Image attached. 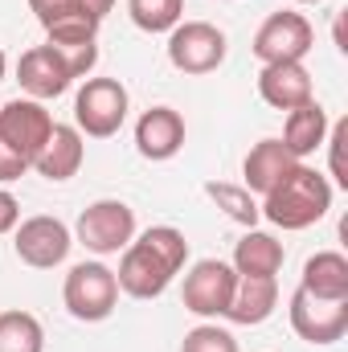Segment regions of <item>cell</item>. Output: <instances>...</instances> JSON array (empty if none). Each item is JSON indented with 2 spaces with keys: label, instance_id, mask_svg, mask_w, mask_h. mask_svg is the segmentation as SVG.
Returning a JSON list of instances; mask_svg holds the SVG:
<instances>
[{
  "label": "cell",
  "instance_id": "1",
  "mask_svg": "<svg viewBox=\"0 0 348 352\" xmlns=\"http://www.w3.org/2000/svg\"><path fill=\"white\" fill-rule=\"evenodd\" d=\"M184 263H188L184 234L176 226H152L127 242L115 278H119V291L131 299H160Z\"/></svg>",
  "mask_w": 348,
  "mask_h": 352
},
{
  "label": "cell",
  "instance_id": "2",
  "mask_svg": "<svg viewBox=\"0 0 348 352\" xmlns=\"http://www.w3.org/2000/svg\"><path fill=\"white\" fill-rule=\"evenodd\" d=\"M259 209L279 230H307L332 209V180L324 173H316L312 164H295L262 197Z\"/></svg>",
  "mask_w": 348,
  "mask_h": 352
},
{
  "label": "cell",
  "instance_id": "3",
  "mask_svg": "<svg viewBox=\"0 0 348 352\" xmlns=\"http://www.w3.org/2000/svg\"><path fill=\"white\" fill-rule=\"evenodd\" d=\"M62 299H66V311L83 324H98L115 311L119 303V278L107 263H78L66 274V287H62Z\"/></svg>",
  "mask_w": 348,
  "mask_h": 352
},
{
  "label": "cell",
  "instance_id": "4",
  "mask_svg": "<svg viewBox=\"0 0 348 352\" xmlns=\"http://www.w3.org/2000/svg\"><path fill=\"white\" fill-rule=\"evenodd\" d=\"M127 107L131 98L119 78H87L83 90L74 94V127L87 131L90 140H107L123 127Z\"/></svg>",
  "mask_w": 348,
  "mask_h": 352
},
{
  "label": "cell",
  "instance_id": "5",
  "mask_svg": "<svg viewBox=\"0 0 348 352\" xmlns=\"http://www.w3.org/2000/svg\"><path fill=\"white\" fill-rule=\"evenodd\" d=\"M78 242L87 246L90 254H119L127 250V242L135 238V209L127 201H94L78 213V226H74Z\"/></svg>",
  "mask_w": 348,
  "mask_h": 352
},
{
  "label": "cell",
  "instance_id": "6",
  "mask_svg": "<svg viewBox=\"0 0 348 352\" xmlns=\"http://www.w3.org/2000/svg\"><path fill=\"white\" fill-rule=\"evenodd\" d=\"M70 246H74L70 226H66L62 217H50V213L25 217V221H17V230H12V250H17V258L25 266H33V270H54V266H62L66 254H70Z\"/></svg>",
  "mask_w": 348,
  "mask_h": 352
},
{
  "label": "cell",
  "instance_id": "7",
  "mask_svg": "<svg viewBox=\"0 0 348 352\" xmlns=\"http://www.w3.org/2000/svg\"><path fill=\"white\" fill-rule=\"evenodd\" d=\"M316 45V33H312V21L303 12H291V8H279L270 12L254 33V58L262 66L270 62H303Z\"/></svg>",
  "mask_w": 348,
  "mask_h": 352
},
{
  "label": "cell",
  "instance_id": "8",
  "mask_svg": "<svg viewBox=\"0 0 348 352\" xmlns=\"http://www.w3.org/2000/svg\"><path fill=\"white\" fill-rule=\"evenodd\" d=\"M168 62L180 74H213L226 62V33L209 21H180L168 33Z\"/></svg>",
  "mask_w": 348,
  "mask_h": 352
},
{
  "label": "cell",
  "instance_id": "9",
  "mask_svg": "<svg viewBox=\"0 0 348 352\" xmlns=\"http://www.w3.org/2000/svg\"><path fill=\"white\" fill-rule=\"evenodd\" d=\"M234 287H238V270L221 258H201L193 263V270L184 274V311L201 316V320H217L226 316L230 299H234Z\"/></svg>",
  "mask_w": 348,
  "mask_h": 352
},
{
  "label": "cell",
  "instance_id": "10",
  "mask_svg": "<svg viewBox=\"0 0 348 352\" xmlns=\"http://www.w3.org/2000/svg\"><path fill=\"white\" fill-rule=\"evenodd\" d=\"M287 316H291L295 336L307 344H336L348 332V299H320L303 287H295Z\"/></svg>",
  "mask_w": 348,
  "mask_h": 352
},
{
  "label": "cell",
  "instance_id": "11",
  "mask_svg": "<svg viewBox=\"0 0 348 352\" xmlns=\"http://www.w3.org/2000/svg\"><path fill=\"white\" fill-rule=\"evenodd\" d=\"M50 131H54V115H50L45 102H37V98H12V102L0 107V140H4L17 156H25L29 168H33L37 152L45 148Z\"/></svg>",
  "mask_w": 348,
  "mask_h": 352
},
{
  "label": "cell",
  "instance_id": "12",
  "mask_svg": "<svg viewBox=\"0 0 348 352\" xmlns=\"http://www.w3.org/2000/svg\"><path fill=\"white\" fill-rule=\"evenodd\" d=\"M17 82H21V90H25L29 98L45 102V98H58V94L70 90L74 70H70V62L45 41V45H33V50L21 54V62H17Z\"/></svg>",
  "mask_w": 348,
  "mask_h": 352
},
{
  "label": "cell",
  "instance_id": "13",
  "mask_svg": "<svg viewBox=\"0 0 348 352\" xmlns=\"http://www.w3.org/2000/svg\"><path fill=\"white\" fill-rule=\"evenodd\" d=\"M135 148L144 160H173L184 148V115L173 107H152L135 123Z\"/></svg>",
  "mask_w": 348,
  "mask_h": 352
},
{
  "label": "cell",
  "instance_id": "14",
  "mask_svg": "<svg viewBox=\"0 0 348 352\" xmlns=\"http://www.w3.org/2000/svg\"><path fill=\"white\" fill-rule=\"evenodd\" d=\"M259 94H262V102L274 107V111H295V107L316 98L312 74H307L303 62H270V66H262Z\"/></svg>",
  "mask_w": 348,
  "mask_h": 352
},
{
  "label": "cell",
  "instance_id": "15",
  "mask_svg": "<svg viewBox=\"0 0 348 352\" xmlns=\"http://www.w3.org/2000/svg\"><path fill=\"white\" fill-rule=\"evenodd\" d=\"M83 160H87V144H83V131L78 127H70V123H54V131H50V140H45V148L37 152V160H33V168L37 176H45V180H70V176L83 168Z\"/></svg>",
  "mask_w": 348,
  "mask_h": 352
},
{
  "label": "cell",
  "instance_id": "16",
  "mask_svg": "<svg viewBox=\"0 0 348 352\" xmlns=\"http://www.w3.org/2000/svg\"><path fill=\"white\" fill-rule=\"evenodd\" d=\"M279 307V278H262V274H238V287H234V299L226 307V320L234 324H266Z\"/></svg>",
  "mask_w": 348,
  "mask_h": 352
},
{
  "label": "cell",
  "instance_id": "17",
  "mask_svg": "<svg viewBox=\"0 0 348 352\" xmlns=\"http://www.w3.org/2000/svg\"><path fill=\"white\" fill-rule=\"evenodd\" d=\"M295 164H303V160H295V156L283 148V140H262V144L250 148V156L242 160V176H246L242 188H250V192L266 197V192L291 173Z\"/></svg>",
  "mask_w": 348,
  "mask_h": 352
},
{
  "label": "cell",
  "instance_id": "18",
  "mask_svg": "<svg viewBox=\"0 0 348 352\" xmlns=\"http://www.w3.org/2000/svg\"><path fill=\"white\" fill-rule=\"evenodd\" d=\"M328 140V111L312 98L295 111H287V123H283V148L295 156V160H307L316 148H324Z\"/></svg>",
  "mask_w": 348,
  "mask_h": 352
},
{
  "label": "cell",
  "instance_id": "19",
  "mask_svg": "<svg viewBox=\"0 0 348 352\" xmlns=\"http://www.w3.org/2000/svg\"><path fill=\"white\" fill-rule=\"evenodd\" d=\"M283 258H287V250H283V242L274 238V234H266V230H246L242 238H238V246H234V270L238 274H262V278H274L279 270H283Z\"/></svg>",
  "mask_w": 348,
  "mask_h": 352
},
{
  "label": "cell",
  "instance_id": "20",
  "mask_svg": "<svg viewBox=\"0 0 348 352\" xmlns=\"http://www.w3.org/2000/svg\"><path fill=\"white\" fill-rule=\"evenodd\" d=\"M303 291L320 295V299H348V258L340 250H320L303 263Z\"/></svg>",
  "mask_w": 348,
  "mask_h": 352
},
{
  "label": "cell",
  "instance_id": "21",
  "mask_svg": "<svg viewBox=\"0 0 348 352\" xmlns=\"http://www.w3.org/2000/svg\"><path fill=\"white\" fill-rule=\"evenodd\" d=\"M0 352H45V328L33 311H0Z\"/></svg>",
  "mask_w": 348,
  "mask_h": 352
},
{
  "label": "cell",
  "instance_id": "22",
  "mask_svg": "<svg viewBox=\"0 0 348 352\" xmlns=\"http://www.w3.org/2000/svg\"><path fill=\"white\" fill-rule=\"evenodd\" d=\"M205 197H209L217 209H226V217H234L238 226H246V230H254V226H259L262 209H259V201H254V192H250V188L209 180V184H205Z\"/></svg>",
  "mask_w": 348,
  "mask_h": 352
},
{
  "label": "cell",
  "instance_id": "23",
  "mask_svg": "<svg viewBox=\"0 0 348 352\" xmlns=\"http://www.w3.org/2000/svg\"><path fill=\"white\" fill-rule=\"evenodd\" d=\"M127 12L144 33H173L184 21V0H127Z\"/></svg>",
  "mask_w": 348,
  "mask_h": 352
},
{
  "label": "cell",
  "instance_id": "24",
  "mask_svg": "<svg viewBox=\"0 0 348 352\" xmlns=\"http://www.w3.org/2000/svg\"><path fill=\"white\" fill-rule=\"evenodd\" d=\"M180 352H238V340H234V332H226L217 324H197L193 332H184Z\"/></svg>",
  "mask_w": 348,
  "mask_h": 352
},
{
  "label": "cell",
  "instance_id": "25",
  "mask_svg": "<svg viewBox=\"0 0 348 352\" xmlns=\"http://www.w3.org/2000/svg\"><path fill=\"white\" fill-rule=\"evenodd\" d=\"M29 8H33V16L41 21V29H54V25H62V21L83 16L78 0H29ZM87 21H90V16H87Z\"/></svg>",
  "mask_w": 348,
  "mask_h": 352
},
{
  "label": "cell",
  "instance_id": "26",
  "mask_svg": "<svg viewBox=\"0 0 348 352\" xmlns=\"http://www.w3.org/2000/svg\"><path fill=\"white\" fill-rule=\"evenodd\" d=\"M345 140H348V123H345V119H340V123H336V127L328 131V140H324V144L332 148V180H336L340 188H348V173H345V152H340V148H345Z\"/></svg>",
  "mask_w": 348,
  "mask_h": 352
},
{
  "label": "cell",
  "instance_id": "27",
  "mask_svg": "<svg viewBox=\"0 0 348 352\" xmlns=\"http://www.w3.org/2000/svg\"><path fill=\"white\" fill-rule=\"evenodd\" d=\"M25 173H29V160H25V156H17V152L0 140V180L8 184V180H21Z\"/></svg>",
  "mask_w": 348,
  "mask_h": 352
},
{
  "label": "cell",
  "instance_id": "28",
  "mask_svg": "<svg viewBox=\"0 0 348 352\" xmlns=\"http://www.w3.org/2000/svg\"><path fill=\"white\" fill-rule=\"evenodd\" d=\"M17 221H21V201L8 188H0V234H12Z\"/></svg>",
  "mask_w": 348,
  "mask_h": 352
},
{
  "label": "cell",
  "instance_id": "29",
  "mask_svg": "<svg viewBox=\"0 0 348 352\" xmlns=\"http://www.w3.org/2000/svg\"><path fill=\"white\" fill-rule=\"evenodd\" d=\"M78 8H83V16H90L94 25H102V21H107V12L115 8V0H78Z\"/></svg>",
  "mask_w": 348,
  "mask_h": 352
},
{
  "label": "cell",
  "instance_id": "30",
  "mask_svg": "<svg viewBox=\"0 0 348 352\" xmlns=\"http://www.w3.org/2000/svg\"><path fill=\"white\" fill-rule=\"evenodd\" d=\"M4 70H8V58H4V50H0V82H4Z\"/></svg>",
  "mask_w": 348,
  "mask_h": 352
},
{
  "label": "cell",
  "instance_id": "31",
  "mask_svg": "<svg viewBox=\"0 0 348 352\" xmlns=\"http://www.w3.org/2000/svg\"><path fill=\"white\" fill-rule=\"evenodd\" d=\"M295 4H320V0H295Z\"/></svg>",
  "mask_w": 348,
  "mask_h": 352
}]
</instances>
